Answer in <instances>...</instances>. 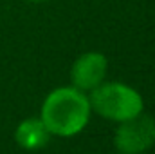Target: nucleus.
I'll use <instances>...</instances> for the list:
<instances>
[{
	"instance_id": "nucleus-6",
	"label": "nucleus",
	"mask_w": 155,
	"mask_h": 154,
	"mask_svg": "<svg viewBox=\"0 0 155 154\" xmlns=\"http://www.w3.org/2000/svg\"><path fill=\"white\" fill-rule=\"evenodd\" d=\"M31 2H43V0H31Z\"/></svg>"
},
{
	"instance_id": "nucleus-2",
	"label": "nucleus",
	"mask_w": 155,
	"mask_h": 154,
	"mask_svg": "<svg viewBox=\"0 0 155 154\" xmlns=\"http://www.w3.org/2000/svg\"><path fill=\"white\" fill-rule=\"evenodd\" d=\"M88 103L97 114L116 121H124L143 113L141 94L135 89L117 82H107L94 87Z\"/></svg>"
},
{
	"instance_id": "nucleus-3",
	"label": "nucleus",
	"mask_w": 155,
	"mask_h": 154,
	"mask_svg": "<svg viewBox=\"0 0 155 154\" xmlns=\"http://www.w3.org/2000/svg\"><path fill=\"white\" fill-rule=\"evenodd\" d=\"M116 131V147L124 154H139L155 143V120L150 114L137 116L119 121Z\"/></svg>"
},
{
	"instance_id": "nucleus-1",
	"label": "nucleus",
	"mask_w": 155,
	"mask_h": 154,
	"mask_svg": "<svg viewBox=\"0 0 155 154\" xmlns=\"http://www.w3.org/2000/svg\"><path fill=\"white\" fill-rule=\"evenodd\" d=\"M88 98L76 87H61L52 91L41 107V121L47 131L56 136L78 134L88 121Z\"/></svg>"
},
{
	"instance_id": "nucleus-5",
	"label": "nucleus",
	"mask_w": 155,
	"mask_h": 154,
	"mask_svg": "<svg viewBox=\"0 0 155 154\" xmlns=\"http://www.w3.org/2000/svg\"><path fill=\"white\" fill-rule=\"evenodd\" d=\"M49 136H51V132L47 131L45 123L41 120H35V118L22 121L16 129V134H15L16 143L24 149H29V151L43 147L47 143Z\"/></svg>"
},
{
	"instance_id": "nucleus-4",
	"label": "nucleus",
	"mask_w": 155,
	"mask_h": 154,
	"mask_svg": "<svg viewBox=\"0 0 155 154\" xmlns=\"http://www.w3.org/2000/svg\"><path fill=\"white\" fill-rule=\"evenodd\" d=\"M107 58L101 53H85L71 69L72 85L79 91H92L107 76Z\"/></svg>"
}]
</instances>
